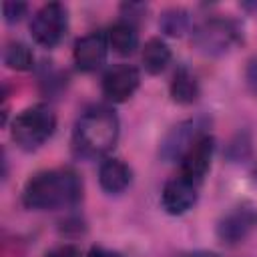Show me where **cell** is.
<instances>
[{
	"label": "cell",
	"instance_id": "obj_1",
	"mask_svg": "<svg viewBox=\"0 0 257 257\" xmlns=\"http://www.w3.org/2000/svg\"><path fill=\"white\" fill-rule=\"evenodd\" d=\"M84 185L76 171L68 167L34 173L22 189V205L30 211L72 209L82 201Z\"/></svg>",
	"mask_w": 257,
	"mask_h": 257
},
{
	"label": "cell",
	"instance_id": "obj_2",
	"mask_svg": "<svg viewBox=\"0 0 257 257\" xmlns=\"http://www.w3.org/2000/svg\"><path fill=\"white\" fill-rule=\"evenodd\" d=\"M120 122L110 106H90L74 122L72 151L80 159H96L110 153L118 141Z\"/></svg>",
	"mask_w": 257,
	"mask_h": 257
},
{
	"label": "cell",
	"instance_id": "obj_3",
	"mask_svg": "<svg viewBox=\"0 0 257 257\" xmlns=\"http://www.w3.org/2000/svg\"><path fill=\"white\" fill-rule=\"evenodd\" d=\"M56 131V114L48 104H32L20 110L10 124L12 141L18 149L32 153L40 149Z\"/></svg>",
	"mask_w": 257,
	"mask_h": 257
},
{
	"label": "cell",
	"instance_id": "obj_4",
	"mask_svg": "<svg viewBox=\"0 0 257 257\" xmlns=\"http://www.w3.org/2000/svg\"><path fill=\"white\" fill-rule=\"evenodd\" d=\"M191 42L205 56H225L243 42V30L231 18L213 16L193 30Z\"/></svg>",
	"mask_w": 257,
	"mask_h": 257
},
{
	"label": "cell",
	"instance_id": "obj_5",
	"mask_svg": "<svg viewBox=\"0 0 257 257\" xmlns=\"http://www.w3.org/2000/svg\"><path fill=\"white\" fill-rule=\"evenodd\" d=\"M68 28V10L60 2L42 4L30 22L32 40L42 48H54L60 44Z\"/></svg>",
	"mask_w": 257,
	"mask_h": 257
},
{
	"label": "cell",
	"instance_id": "obj_6",
	"mask_svg": "<svg viewBox=\"0 0 257 257\" xmlns=\"http://www.w3.org/2000/svg\"><path fill=\"white\" fill-rule=\"evenodd\" d=\"M211 120L207 116H193V118H187L179 124H175L163 139L161 143V149H159V155L165 163H175V161H181V157L189 151V147L205 133H209Z\"/></svg>",
	"mask_w": 257,
	"mask_h": 257
},
{
	"label": "cell",
	"instance_id": "obj_7",
	"mask_svg": "<svg viewBox=\"0 0 257 257\" xmlns=\"http://www.w3.org/2000/svg\"><path fill=\"white\" fill-rule=\"evenodd\" d=\"M213 153H215V139L213 135L205 133L201 135L191 147L189 151L181 157V171L179 175L189 179L195 185H201L211 169V161H213Z\"/></svg>",
	"mask_w": 257,
	"mask_h": 257
},
{
	"label": "cell",
	"instance_id": "obj_8",
	"mask_svg": "<svg viewBox=\"0 0 257 257\" xmlns=\"http://www.w3.org/2000/svg\"><path fill=\"white\" fill-rule=\"evenodd\" d=\"M257 227V209L253 207H235L217 221V239L223 245H239L247 235Z\"/></svg>",
	"mask_w": 257,
	"mask_h": 257
},
{
	"label": "cell",
	"instance_id": "obj_9",
	"mask_svg": "<svg viewBox=\"0 0 257 257\" xmlns=\"http://www.w3.org/2000/svg\"><path fill=\"white\" fill-rule=\"evenodd\" d=\"M100 86L110 102H124L141 86V72L133 64H114L104 72Z\"/></svg>",
	"mask_w": 257,
	"mask_h": 257
},
{
	"label": "cell",
	"instance_id": "obj_10",
	"mask_svg": "<svg viewBox=\"0 0 257 257\" xmlns=\"http://www.w3.org/2000/svg\"><path fill=\"white\" fill-rule=\"evenodd\" d=\"M108 48L110 46H108L106 32L96 30L76 38L72 46V60L80 72H94L104 64Z\"/></svg>",
	"mask_w": 257,
	"mask_h": 257
},
{
	"label": "cell",
	"instance_id": "obj_11",
	"mask_svg": "<svg viewBox=\"0 0 257 257\" xmlns=\"http://www.w3.org/2000/svg\"><path fill=\"white\" fill-rule=\"evenodd\" d=\"M197 197H199V185L179 175L165 183L161 191V205L169 215L179 217L195 207Z\"/></svg>",
	"mask_w": 257,
	"mask_h": 257
},
{
	"label": "cell",
	"instance_id": "obj_12",
	"mask_svg": "<svg viewBox=\"0 0 257 257\" xmlns=\"http://www.w3.org/2000/svg\"><path fill=\"white\" fill-rule=\"evenodd\" d=\"M133 181V171L131 167L116 157H106L100 167H98V183L100 189L108 195H118L122 193Z\"/></svg>",
	"mask_w": 257,
	"mask_h": 257
},
{
	"label": "cell",
	"instance_id": "obj_13",
	"mask_svg": "<svg viewBox=\"0 0 257 257\" xmlns=\"http://www.w3.org/2000/svg\"><path fill=\"white\" fill-rule=\"evenodd\" d=\"M169 94L173 98V102L177 104H193L199 94H201V86L199 80L195 78V74L187 68V66H179L171 78L169 84Z\"/></svg>",
	"mask_w": 257,
	"mask_h": 257
},
{
	"label": "cell",
	"instance_id": "obj_14",
	"mask_svg": "<svg viewBox=\"0 0 257 257\" xmlns=\"http://www.w3.org/2000/svg\"><path fill=\"white\" fill-rule=\"evenodd\" d=\"M106 38H108V46L116 54H120V56H131L139 48V30H137V24H133L128 20H122V18L108 28Z\"/></svg>",
	"mask_w": 257,
	"mask_h": 257
},
{
	"label": "cell",
	"instance_id": "obj_15",
	"mask_svg": "<svg viewBox=\"0 0 257 257\" xmlns=\"http://www.w3.org/2000/svg\"><path fill=\"white\" fill-rule=\"evenodd\" d=\"M171 58H173V52L163 38L155 36V38H149L145 42L141 60H143V66L149 74H161L169 66Z\"/></svg>",
	"mask_w": 257,
	"mask_h": 257
},
{
	"label": "cell",
	"instance_id": "obj_16",
	"mask_svg": "<svg viewBox=\"0 0 257 257\" xmlns=\"http://www.w3.org/2000/svg\"><path fill=\"white\" fill-rule=\"evenodd\" d=\"M2 60L10 70H16V72H26V70H32L34 66V54L30 46L20 40H10L4 46Z\"/></svg>",
	"mask_w": 257,
	"mask_h": 257
},
{
	"label": "cell",
	"instance_id": "obj_17",
	"mask_svg": "<svg viewBox=\"0 0 257 257\" xmlns=\"http://www.w3.org/2000/svg\"><path fill=\"white\" fill-rule=\"evenodd\" d=\"M191 26V16L185 8H167L159 18V28L167 36H183Z\"/></svg>",
	"mask_w": 257,
	"mask_h": 257
},
{
	"label": "cell",
	"instance_id": "obj_18",
	"mask_svg": "<svg viewBox=\"0 0 257 257\" xmlns=\"http://www.w3.org/2000/svg\"><path fill=\"white\" fill-rule=\"evenodd\" d=\"M249 153H251V141L247 135H237L227 147V157L231 161H245Z\"/></svg>",
	"mask_w": 257,
	"mask_h": 257
},
{
	"label": "cell",
	"instance_id": "obj_19",
	"mask_svg": "<svg viewBox=\"0 0 257 257\" xmlns=\"http://www.w3.org/2000/svg\"><path fill=\"white\" fill-rule=\"evenodd\" d=\"M28 12V4L26 2H4L2 4V14H4V20L8 24H16L20 22Z\"/></svg>",
	"mask_w": 257,
	"mask_h": 257
},
{
	"label": "cell",
	"instance_id": "obj_20",
	"mask_svg": "<svg viewBox=\"0 0 257 257\" xmlns=\"http://www.w3.org/2000/svg\"><path fill=\"white\" fill-rule=\"evenodd\" d=\"M245 84H247L249 92L257 96V54L245 66Z\"/></svg>",
	"mask_w": 257,
	"mask_h": 257
},
{
	"label": "cell",
	"instance_id": "obj_21",
	"mask_svg": "<svg viewBox=\"0 0 257 257\" xmlns=\"http://www.w3.org/2000/svg\"><path fill=\"white\" fill-rule=\"evenodd\" d=\"M44 257H80V249H78L76 245L64 243V245H58V247L46 251Z\"/></svg>",
	"mask_w": 257,
	"mask_h": 257
},
{
	"label": "cell",
	"instance_id": "obj_22",
	"mask_svg": "<svg viewBox=\"0 0 257 257\" xmlns=\"http://www.w3.org/2000/svg\"><path fill=\"white\" fill-rule=\"evenodd\" d=\"M88 257H120L116 251H110V249H104V247H92L88 251Z\"/></svg>",
	"mask_w": 257,
	"mask_h": 257
},
{
	"label": "cell",
	"instance_id": "obj_23",
	"mask_svg": "<svg viewBox=\"0 0 257 257\" xmlns=\"http://www.w3.org/2000/svg\"><path fill=\"white\" fill-rule=\"evenodd\" d=\"M175 257H219V255L207 253V251H195V253H181V255H175Z\"/></svg>",
	"mask_w": 257,
	"mask_h": 257
}]
</instances>
